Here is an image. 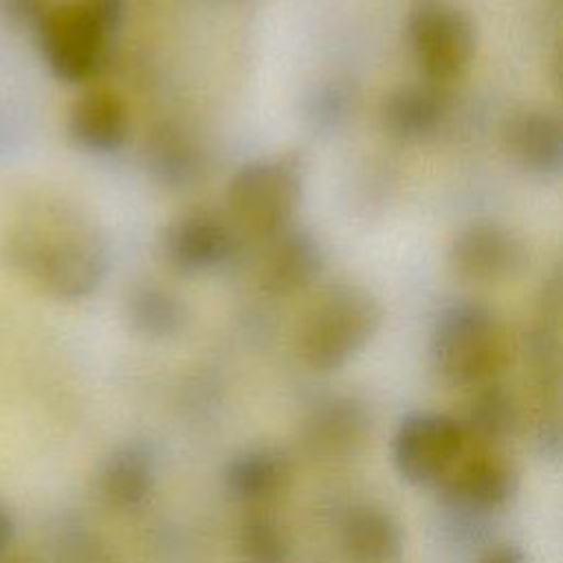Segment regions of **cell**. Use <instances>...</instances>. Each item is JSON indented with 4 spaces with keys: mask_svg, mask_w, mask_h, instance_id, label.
Returning <instances> with one entry per match:
<instances>
[{
    "mask_svg": "<svg viewBox=\"0 0 563 563\" xmlns=\"http://www.w3.org/2000/svg\"><path fill=\"white\" fill-rule=\"evenodd\" d=\"M7 260L37 290L57 301H81L108 273V249L88 213L64 198H37L7 233Z\"/></svg>",
    "mask_w": 563,
    "mask_h": 563,
    "instance_id": "obj_1",
    "label": "cell"
},
{
    "mask_svg": "<svg viewBox=\"0 0 563 563\" xmlns=\"http://www.w3.org/2000/svg\"><path fill=\"white\" fill-rule=\"evenodd\" d=\"M383 308L356 284L328 286L303 312L297 328V354L314 372H334L350 363L378 332Z\"/></svg>",
    "mask_w": 563,
    "mask_h": 563,
    "instance_id": "obj_2",
    "label": "cell"
},
{
    "mask_svg": "<svg viewBox=\"0 0 563 563\" xmlns=\"http://www.w3.org/2000/svg\"><path fill=\"white\" fill-rule=\"evenodd\" d=\"M429 350L442 380L455 387H482L504 369L508 336L488 306L464 299L438 314Z\"/></svg>",
    "mask_w": 563,
    "mask_h": 563,
    "instance_id": "obj_3",
    "label": "cell"
},
{
    "mask_svg": "<svg viewBox=\"0 0 563 563\" xmlns=\"http://www.w3.org/2000/svg\"><path fill=\"white\" fill-rule=\"evenodd\" d=\"M303 196V167L295 154L244 163L227 185V218L238 235L271 240L292 227Z\"/></svg>",
    "mask_w": 563,
    "mask_h": 563,
    "instance_id": "obj_4",
    "label": "cell"
},
{
    "mask_svg": "<svg viewBox=\"0 0 563 563\" xmlns=\"http://www.w3.org/2000/svg\"><path fill=\"white\" fill-rule=\"evenodd\" d=\"M405 40L422 79L444 88L468 70L477 51L473 18L442 2L416 7L405 22Z\"/></svg>",
    "mask_w": 563,
    "mask_h": 563,
    "instance_id": "obj_5",
    "label": "cell"
},
{
    "mask_svg": "<svg viewBox=\"0 0 563 563\" xmlns=\"http://www.w3.org/2000/svg\"><path fill=\"white\" fill-rule=\"evenodd\" d=\"M37 42L48 70L64 84H86L103 66L112 33L79 0L51 2L37 26Z\"/></svg>",
    "mask_w": 563,
    "mask_h": 563,
    "instance_id": "obj_6",
    "label": "cell"
},
{
    "mask_svg": "<svg viewBox=\"0 0 563 563\" xmlns=\"http://www.w3.org/2000/svg\"><path fill=\"white\" fill-rule=\"evenodd\" d=\"M464 446L462 422L438 411H411L396 427L391 460L402 479L429 486L444 479L462 457Z\"/></svg>",
    "mask_w": 563,
    "mask_h": 563,
    "instance_id": "obj_7",
    "label": "cell"
},
{
    "mask_svg": "<svg viewBox=\"0 0 563 563\" xmlns=\"http://www.w3.org/2000/svg\"><path fill=\"white\" fill-rule=\"evenodd\" d=\"M528 249L508 227L493 220H477L455 233L449 244L451 271L468 284H504L523 273Z\"/></svg>",
    "mask_w": 563,
    "mask_h": 563,
    "instance_id": "obj_8",
    "label": "cell"
},
{
    "mask_svg": "<svg viewBox=\"0 0 563 563\" xmlns=\"http://www.w3.org/2000/svg\"><path fill=\"white\" fill-rule=\"evenodd\" d=\"M238 249V231L213 209H189L163 231L161 251L169 268L185 277L205 275L224 266Z\"/></svg>",
    "mask_w": 563,
    "mask_h": 563,
    "instance_id": "obj_9",
    "label": "cell"
},
{
    "mask_svg": "<svg viewBox=\"0 0 563 563\" xmlns=\"http://www.w3.org/2000/svg\"><path fill=\"white\" fill-rule=\"evenodd\" d=\"M501 143L526 174L556 178L563 169V123L548 108L526 106L510 112L501 125Z\"/></svg>",
    "mask_w": 563,
    "mask_h": 563,
    "instance_id": "obj_10",
    "label": "cell"
},
{
    "mask_svg": "<svg viewBox=\"0 0 563 563\" xmlns=\"http://www.w3.org/2000/svg\"><path fill=\"white\" fill-rule=\"evenodd\" d=\"M323 271V251L306 229L288 227L266 240L260 260V286L275 297H290L310 288Z\"/></svg>",
    "mask_w": 563,
    "mask_h": 563,
    "instance_id": "obj_11",
    "label": "cell"
},
{
    "mask_svg": "<svg viewBox=\"0 0 563 563\" xmlns=\"http://www.w3.org/2000/svg\"><path fill=\"white\" fill-rule=\"evenodd\" d=\"M442 484L451 504L466 510L488 512L508 504L517 488V475L506 457L479 453L462 462L457 460Z\"/></svg>",
    "mask_w": 563,
    "mask_h": 563,
    "instance_id": "obj_12",
    "label": "cell"
},
{
    "mask_svg": "<svg viewBox=\"0 0 563 563\" xmlns=\"http://www.w3.org/2000/svg\"><path fill=\"white\" fill-rule=\"evenodd\" d=\"M446 114V88L424 79L394 88L380 106L385 132L405 143H418L433 136L442 128Z\"/></svg>",
    "mask_w": 563,
    "mask_h": 563,
    "instance_id": "obj_13",
    "label": "cell"
},
{
    "mask_svg": "<svg viewBox=\"0 0 563 563\" xmlns=\"http://www.w3.org/2000/svg\"><path fill=\"white\" fill-rule=\"evenodd\" d=\"M66 125L77 147L92 154H108L125 143L130 112L114 90L92 88L73 101Z\"/></svg>",
    "mask_w": 563,
    "mask_h": 563,
    "instance_id": "obj_14",
    "label": "cell"
},
{
    "mask_svg": "<svg viewBox=\"0 0 563 563\" xmlns=\"http://www.w3.org/2000/svg\"><path fill=\"white\" fill-rule=\"evenodd\" d=\"M341 548L352 563H394L405 550L402 526L378 506H354L341 521Z\"/></svg>",
    "mask_w": 563,
    "mask_h": 563,
    "instance_id": "obj_15",
    "label": "cell"
},
{
    "mask_svg": "<svg viewBox=\"0 0 563 563\" xmlns=\"http://www.w3.org/2000/svg\"><path fill=\"white\" fill-rule=\"evenodd\" d=\"M156 482L154 460L141 444H121L112 449L97 473V488L106 504L119 510L141 506Z\"/></svg>",
    "mask_w": 563,
    "mask_h": 563,
    "instance_id": "obj_16",
    "label": "cell"
},
{
    "mask_svg": "<svg viewBox=\"0 0 563 563\" xmlns=\"http://www.w3.org/2000/svg\"><path fill=\"white\" fill-rule=\"evenodd\" d=\"M222 479L235 501L266 504L288 488L290 466L275 449H249L227 462Z\"/></svg>",
    "mask_w": 563,
    "mask_h": 563,
    "instance_id": "obj_17",
    "label": "cell"
},
{
    "mask_svg": "<svg viewBox=\"0 0 563 563\" xmlns=\"http://www.w3.org/2000/svg\"><path fill=\"white\" fill-rule=\"evenodd\" d=\"M130 328L147 339H169L187 323V306L169 288L152 282L136 284L125 299Z\"/></svg>",
    "mask_w": 563,
    "mask_h": 563,
    "instance_id": "obj_18",
    "label": "cell"
},
{
    "mask_svg": "<svg viewBox=\"0 0 563 563\" xmlns=\"http://www.w3.org/2000/svg\"><path fill=\"white\" fill-rule=\"evenodd\" d=\"M147 167L165 187L183 189L198 180L202 161L185 132L163 125L147 141Z\"/></svg>",
    "mask_w": 563,
    "mask_h": 563,
    "instance_id": "obj_19",
    "label": "cell"
},
{
    "mask_svg": "<svg viewBox=\"0 0 563 563\" xmlns=\"http://www.w3.org/2000/svg\"><path fill=\"white\" fill-rule=\"evenodd\" d=\"M235 552L240 563H288L290 543L273 517L251 512L238 528Z\"/></svg>",
    "mask_w": 563,
    "mask_h": 563,
    "instance_id": "obj_20",
    "label": "cell"
},
{
    "mask_svg": "<svg viewBox=\"0 0 563 563\" xmlns=\"http://www.w3.org/2000/svg\"><path fill=\"white\" fill-rule=\"evenodd\" d=\"M515 424V405L499 385H482L468 409V427L482 440L504 438ZM464 427V424H462ZM464 427V429H468Z\"/></svg>",
    "mask_w": 563,
    "mask_h": 563,
    "instance_id": "obj_21",
    "label": "cell"
},
{
    "mask_svg": "<svg viewBox=\"0 0 563 563\" xmlns=\"http://www.w3.org/2000/svg\"><path fill=\"white\" fill-rule=\"evenodd\" d=\"M363 422L361 409L352 400H332L317 416L314 438L330 449L347 446L350 440L354 442L361 435Z\"/></svg>",
    "mask_w": 563,
    "mask_h": 563,
    "instance_id": "obj_22",
    "label": "cell"
},
{
    "mask_svg": "<svg viewBox=\"0 0 563 563\" xmlns=\"http://www.w3.org/2000/svg\"><path fill=\"white\" fill-rule=\"evenodd\" d=\"M51 0H0V20L11 29H33Z\"/></svg>",
    "mask_w": 563,
    "mask_h": 563,
    "instance_id": "obj_23",
    "label": "cell"
},
{
    "mask_svg": "<svg viewBox=\"0 0 563 563\" xmlns=\"http://www.w3.org/2000/svg\"><path fill=\"white\" fill-rule=\"evenodd\" d=\"M79 2H84L103 22V26L110 33L119 29L125 11V0H79Z\"/></svg>",
    "mask_w": 563,
    "mask_h": 563,
    "instance_id": "obj_24",
    "label": "cell"
},
{
    "mask_svg": "<svg viewBox=\"0 0 563 563\" xmlns=\"http://www.w3.org/2000/svg\"><path fill=\"white\" fill-rule=\"evenodd\" d=\"M479 563H526V556L517 545H497L488 550Z\"/></svg>",
    "mask_w": 563,
    "mask_h": 563,
    "instance_id": "obj_25",
    "label": "cell"
},
{
    "mask_svg": "<svg viewBox=\"0 0 563 563\" xmlns=\"http://www.w3.org/2000/svg\"><path fill=\"white\" fill-rule=\"evenodd\" d=\"M11 534H13V523H11V517L7 512V508L0 504V554L4 552V548L9 545L11 541Z\"/></svg>",
    "mask_w": 563,
    "mask_h": 563,
    "instance_id": "obj_26",
    "label": "cell"
}]
</instances>
